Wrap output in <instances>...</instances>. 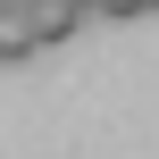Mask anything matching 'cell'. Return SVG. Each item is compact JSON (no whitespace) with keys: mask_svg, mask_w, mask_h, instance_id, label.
I'll return each instance as SVG.
<instances>
[{"mask_svg":"<svg viewBox=\"0 0 159 159\" xmlns=\"http://www.w3.org/2000/svg\"><path fill=\"white\" fill-rule=\"evenodd\" d=\"M0 8H34V0H0Z\"/></svg>","mask_w":159,"mask_h":159,"instance_id":"3957f363","label":"cell"},{"mask_svg":"<svg viewBox=\"0 0 159 159\" xmlns=\"http://www.w3.org/2000/svg\"><path fill=\"white\" fill-rule=\"evenodd\" d=\"M151 8H159V0H151Z\"/></svg>","mask_w":159,"mask_h":159,"instance_id":"8992f818","label":"cell"},{"mask_svg":"<svg viewBox=\"0 0 159 159\" xmlns=\"http://www.w3.org/2000/svg\"><path fill=\"white\" fill-rule=\"evenodd\" d=\"M101 17H151V0H101Z\"/></svg>","mask_w":159,"mask_h":159,"instance_id":"7a4b0ae2","label":"cell"},{"mask_svg":"<svg viewBox=\"0 0 159 159\" xmlns=\"http://www.w3.org/2000/svg\"><path fill=\"white\" fill-rule=\"evenodd\" d=\"M84 8H92V17H101V0H84Z\"/></svg>","mask_w":159,"mask_h":159,"instance_id":"5b68a950","label":"cell"},{"mask_svg":"<svg viewBox=\"0 0 159 159\" xmlns=\"http://www.w3.org/2000/svg\"><path fill=\"white\" fill-rule=\"evenodd\" d=\"M0 42H8V8H0Z\"/></svg>","mask_w":159,"mask_h":159,"instance_id":"277c9868","label":"cell"},{"mask_svg":"<svg viewBox=\"0 0 159 159\" xmlns=\"http://www.w3.org/2000/svg\"><path fill=\"white\" fill-rule=\"evenodd\" d=\"M17 17H25V34H34L42 50H59V42L92 17V8H84V0H34V8H17Z\"/></svg>","mask_w":159,"mask_h":159,"instance_id":"6da1fadb","label":"cell"}]
</instances>
